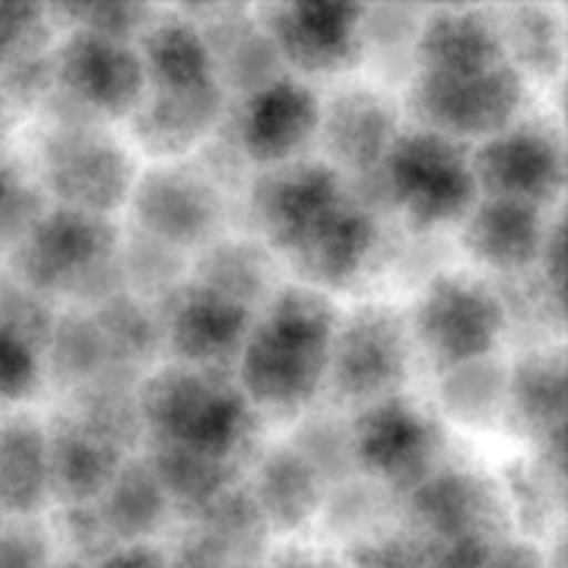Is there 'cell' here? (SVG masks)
I'll list each match as a JSON object with an SVG mask.
<instances>
[{
    "mask_svg": "<svg viewBox=\"0 0 568 568\" xmlns=\"http://www.w3.org/2000/svg\"><path fill=\"white\" fill-rule=\"evenodd\" d=\"M189 281L255 314L275 294V255L258 239H214L197 255Z\"/></svg>",
    "mask_w": 568,
    "mask_h": 568,
    "instance_id": "f1b7e54d",
    "label": "cell"
},
{
    "mask_svg": "<svg viewBox=\"0 0 568 568\" xmlns=\"http://www.w3.org/2000/svg\"><path fill=\"white\" fill-rule=\"evenodd\" d=\"M403 131L392 94L372 87H344L322 103L320 142L327 164L344 178L375 172Z\"/></svg>",
    "mask_w": 568,
    "mask_h": 568,
    "instance_id": "ac0fdd59",
    "label": "cell"
},
{
    "mask_svg": "<svg viewBox=\"0 0 568 568\" xmlns=\"http://www.w3.org/2000/svg\"><path fill=\"white\" fill-rule=\"evenodd\" d=\"M128 209L131 227L189 253L214 242L227 200L200 166L155 164L136 175Z\"/></svg>",
    "mask_w": 568,
    "mask_h": 568,
    "instance_id": "5bb4252c",
    "label": "cell"
},
{
    "mask_svg": "<svg viewBox=\"0 0 568 568\" xmlns=\"http://www.w3.org/2000/svg\"><path fill=\"white\" fill-rule=\"evenodd\" d=\"M255 17L270 33L286 72L331 78L364 61L361 17L353 3H261Z\"/></svg>",
    "mask_w": 568,
    "mask_h": 568,
    "instance_id": "e0dca14e",
    "label": "cell"
},
{
    "mask_svg": "<svg viewBox=\"0 0 568 568\" xmlns=\"http://www.w3.org/2000/svg\"><path fill=\"white\" fill-rule=\"evenodd\" d=\"M44 211V192L0 159V244H14Z\"/></svg>",
    "mask_w": 568,
    "mask_h": 568,
    "instance_id": "f6af8a7d",
    "label": "cell"
},
{
    "mask_svg": "<svg viewBox=\"0 0 568 568\" xmlns=\"http://www.w3.org/2000/svg\"><path fill=\"white\" fill-rule=\"evenodd\" d=\"M53 87H55L53 48L44 50V53L14 61V64L0 67V89H3L6 98L17 105L42 103Z\"/></svg>",
    "mask_w": 568,
    "mask_h": 568,
    "instance_id": "7dc6e473",
    "label": "cell"
},
{
    "mask_svg": "<svg viewBox=\"0 0 568 568\" xmlns=\"http://www.w3.org/2000/svg\"><path fill=\"white\" fill-rule=\"evenodd\" d=\"M59 527L64 532L67 544L72 549V558L81 560V564L94 566L111 555L114 549H120V544L111 538L109 527H105L103 516H100L98 505H61L59 514Z\"/></svg>",
    "mask_w": 568,
    "mask_h": 568,
    "instance_id": "bcb514c9",
    "label": "cell"
},
{
    "mask_svg": "<svg viewBox=\"0 0 568 568\" xmlns=\"http://www.w3.org/2000/svg\"><path fill=\"white\" fill-rule=\"evenodd\" d=\"M136 403L148 444H170L242 469L258 453L261 416L231 375L161 366L142 377Z\"/></svg>",
    "mask_w": 568,
    "mask_h": 568,
    "instance_id": "7a4b0ae2",
    "label": "cell"
},
{
    "mask_svg": "<svg viewBox=\"0 0 568 568\" xmlns=\"http://www.w3.org/2000/svg\"><path fill=\"white\" fill-rule=\"evenodd\" d=\"M53 28L48 6L0 3V67L53 48Z\"/></svg>",
    "mask_w": 568,
    "mask_h": 568,
    "instance_id": "ee69618b",
    "label": "cell"
},
{
    "mask_svg": "<svg viewBox=\"0 0 568 568\" xmlns=\"http://www.w3.org/2000/svg\"><path fill=\"white\" fill-rule=\"evenodd\" d=\"M89 314H92L94 325L100 327L111 366L144 377V369L161 353V333L153 305L133 297V294L120 292L105 303L94 305Z\"/></svg>",
    "mask_w": 568,
    "mask_h": 568,
    "instance_id": "d590c367",
    "label": "cell"
},
{
    "mask_svg": "<svg viewBox=\"0 0 568 568\" xmlns=\"http://www.w3.org/2000/svg\"><path fill=\"white\" fill-rule=\"evenodd\" d=\"M503 494L510 521L530 536L547 532L552 510L564 503V491L544 475L538 464H510L503 475Z\"/></svg>",
    "mask_w": 568,
    "mask_h": 568,
    "instance_id": "7bdbcfd3",
    "label": "cell"
},
{
    "mask_svg": "<svg viewBox=\"0 0 568 568\" xmlns=\"http://www.w3.org/2000/svg\"><path fill=\"white\" fill-rule=\"evenodd\" d=\"M0 527H3V516H0Z\"/></svg>",
    "mask_w": 568,
    "mask_h": 568,
    "instance_id": "6f0895ef",
    "label": "cell"
},
{
    "mask_svg": "<svg viewBox=\"0 0 568 568\" xmlns=\"http://www.w3.org/2000/svg\"><path fill=\"white\" fill-rule=\"evenodd\" d=\"M361 200L347 178L322 159H294L258 170L247 183V211L258 242L300 266L333 242L358 214Z\"/></svg>",
    "mask_w": 568,
    "mask_h": 568,
    "instance_id": "5b68a950",
    "label": "cell"
},
{
    "mask_svg": "<svg viewBox=\"0 0 568 568\" xmlns=\"http://www.w3.org/2000/svg\"><path fill=\"white\" fill-rule=\"evenodd\" d=\"M483 568H547L541 549L525 538H505L488 555Z\"/></svg>",
    "mask_w": 568,
    "mask_h": 568,
    "instance_id": "f907efd6",
    "label": "cell"
},
{
    "mask_svg": "<svg viewBox=\"0 0 568 568\" xmlns=\"http://www.w3.org/2000/svg\"><path fill=\"white\" fill-rule=\"evenodd\" d=\"M181 11L203 33L214 75L231 103L288 75L270 33L250 6H181Z\"/></svg>",
    "mask_w": 568,
    "mask_h": 568,
    "instance_id": "d6986e66",
    "label": "cell"
},
{
    "mask_svg": "<svg viewBox=\"0 0 568 568\" xmlns=\"http://www.w3.org/2000/svg\"><path fill=\"white\" fill-rule=\"evenodd\" d=\"M408 327L427 361L447 372L466 361L497 355L508 314L494 283L464 272H438L422 292Z\"/></svg>",
    "mask_w": 568,
    "mask_h": 568,
    "instance_id": "ba28073f",
    "label": "cell"
},
{
    "mask_svg": "<svg viewBox=\"0 0 568 568\" xmlns=\"http://www.w3.org/2000/svg\"><path fill=\"white\" fill-rule=\"evenodd\" d=\"M355 197L375 211H397L414 233H436L464 222L480 200L469 148L427 128L399 131L375 172L347 178Z\"/></svg>",
    "mask_w": 568,
    "mask_h": 568,
    "instance_id": "3957f363",
    "label": "cell"
},
{
    "mask_svg": "<svg viewBox=\"0 0 568 568\" xmlns=\"http://www.w3.org/2000/svg\"><path fill=\"white\" fill-rule=\"evenodd\" d=\"M414 358L408 322L397 308L366 303L338 320L325 386L358 408L403 394Z\"/></svg>",
    "mask_w": 568,
    "mask_h": 568,
    "instance_id": "9c48e42d",
    "label": "cell"
},
{
    "mask_svg": "<svg viewBox=\"0 0 568 568\" xmlns=\"http://www.w3.org/2000/svg\"><path fill=\"white\" fill-rule=\"evenodd\" d=\"M272 568H349L325 555L308 552V549H286Z\"/></svg>",
    "mask_w": 568,
    "mask_h": 568,
    "instance_id": "f5cc1de1",
    "label": "cell"
},
{
    "mask_svg": "<svg viewBox=\"0 0 568 568\" xmlns=\"http://www.w3.org/2000/svg\"><path fill=\"white\" fill-rule=\"evenodd\" d=\"M247 488L264 514L270 532H297L308 525L320 516L327 491L316 471L288 444H277L258 455L253 483Z\"/></svg>",
    "mask_w": 568,
    "mask_h": 568,
    "instance_id": "d4e9b609",
    "label": "cell"
},
{
    "mask_svg": "<svg viewBox=\"0 0 568 568\" xmlns=\"http://www.w3.org/2000/svg\"><path fill=\"white\" fill-rule=\"evenodd\" d=\"M139 383H142V375L111 366L98 381L70 392L72 405L67 414L75 416L81 425H87L98 436L109 438V442L120 444L122 449L131 453L136 444L144 442V427L136 403Z\"/></svg>",
    "mask_w": 568,
    "mask_h": 568,
    "instance_id": "836d02e7",
    "label": "cell"
},
{
    "mask_svg": "<svg viewBox=\"0 0 568 568\" xmlns=\"http://www.w3.org/2000/svg\"><path fill=\"white\" fill-rule=\"evenodd\" d=\"M536 272L544 277L549 288L555 294L564 297V272H566V233H564V220H549L547 236H544L541 255H538Z\"/></svg>",
    "mask_w": 568,
    "mask_h": 568,
    "instance_id": "681fc988",
    "label": "cell"
},
{
    "mask_svg": "<svg viewBox=\"0 0 568 568\" xmlns=\"http://www.w3.org/2000/svg\"><path fill=\"white\" fill-rule=\"evenodd\" d=\"M116 261H120L125 292L144 303L164 297L170 288L186 281L189 272V253L159 242L136 227H128L125 236H120Z\"/></svg>",
    "mask_w": 568,
    "mask_h": 568,
    "instance_id": "f35d334b",
    "label": "cell"
},
{
    "mask_svg": "<svg viewBox=\"0 0 568 568\" xmlns=\"http://www.w3.org/2000/svg\"><path fill=\"white\" fill-rule=\"evenodd\" d=\"M505 416L532 444L566 430L564 349H527L508 366V414Z\"/></svg>",
    "mask_w": 568,
    "mask_h": 568,
    "instance_id": "484cf974",
    "label": "cell"
},
{
    "mask_svg": "<svg viewBox=\"0 0 568 568\" xmlns=\"http://www.w3.org/2000/svg\"><path fill=\"white\" fill-rule=\"evenodd\" d=\"M50 20L78 31L98 33L116 42L136 44L150 22L159 17V9L144 3H59L48 6Z\"/></svg>",
    "mask_w": 568,
    "mask_h": 568,
    "instance_id": "b9f144b4",
    "label": "cell"
},
{
    "mask_svg": "<svg viewBox=\"0 0 568 568\" xmlns=\"http://www.w3.org/2000/svg\"><path fill=\"white\" fill-rule=\"evenodd\" d=\"M122 231L111 216L53 205L11 244V272L37 297H64L92 311L125 292L120 250Z\"/></svg>",
    "mask_w": 568,
    "mask_h": 568,
    "instance_id": "277c9868",
    "label": "cell"
},
{
    "mask_svg": "<svg viewBox=\"0 0 568 568\" xmlns=\"http://www.w3.org/2000/svg\"><path fill=\"white\" fill-rule=\"evenodd\" d=\"M50 499L48 436L31 416L0 422V516L31 519Z\"/></svg>",
    "mask_w": 568,
    "mask_h": 568,
    "instance_id": "83f0119b",
    "label": "cell"
},
{
    "mask_svg": "<svg viewBox=\"0 0 568 568\" xmlns=\"http://www.w3.org/2000/svg\"><path fill=\"white\" fill-rule=\"evenodd\" d=\"M422 6H364L361 17V48L364 61H372L388 81H408L416 72V37H419Z\"/></svg>",
    "mask_w": 568,
    "mask_h": 568,
    "instance_id": "74e56055",
    "label": "cell"
},
{
    "mask_svg": "<svg viewBox=\"0 0 568 568\" xmlns=\"http://www.w3.org/2000/svg\"><path fill=\"white\" fill-rule=\"evenodd\" d=\"M416 125L455 142H483L519 120L525 78L510 64L477 75H442L416 70L408 83Z\"/></svg>",
    "mask_w": 568,
    "mask_h": 568,
    "instance_id": "30bf717a",
    "label": "cell"
},
{
    "mask_svg": "<svg viewBox=\"0 0 568 568\" xmlns=\"http://www.w3.org/2000/svg\"><path fill=\"white\" fill-rule=\"evenodd\" d=\"M186 521L197 525L220 547V552L225 555L231 566L258 564L261 552L272 536L264 514L258 510L244 483H236L233 488L222 491L197 514L186 516Z\"/></svg>",
    "mask_w": 568,
    "mask_h": 568,
    "instance_id": "e575fe53",
    "label": "cell"
},
{
    "mask_svg": "<svg viewBox=\"0 0 568 568\" xmlns=\"http://www.w3.org/2000/svg\"><path fill=\"white\" fill-rule=\"evenodd\" d=\"M505 55L521 78L560 75L566 64V22L560 6L516 3L491 9Z\"/></svg>",
    "mask_w": 568,
    "mask_h": 568,
    "instance_id": "4dcf8cb0",
    "label": "cell"
},
{
    "mask_svg": "<svg viewBox=\"0 0 568 568\" xmlns=\"http://www.w3.org/2000/svg\"><path fill=\"white\" fill-rule=\"evenodd\" d=\"M322 100L292 72L258 92L227 105L222 139L247 166L272 170L303 159L311 139L320 133Z\"/></svg>",
    "mask_w": 568,
    "mask_h": 568,
    "instance_id": "7c38bea8",
    "label": "cell"
},
{
    "mask_svg": "<svg viewBox=\"0 0 568 568\" xmlns=\"http://www.w3.org/2000/svg\"><path fill=\"white\" fill-rule=\"evenodd\" d=\"M39 175L61 209L111 216L128 205L139 170L103 125H53L39 144Z\"/></svg>",
    "mask_w": 568,
    "mask_h": 568,
    "instance_id": "52a82bcc",
    "label": "cell"
},
{
    "mask_svg": "<svg viewBox=\"0 0 568 568\" xmlns=\"http://www.w3.org/2000/svg\"><path fill=\"white\" fill-rule=\"evenodd\" d=\"M231 105L220 83L194 89H148L142 103L128 116L133 142L150 159L175 161L192 153L225 120Z\"/></svg>",
    "mask_w": 568,
    "mask_h": 568,
    "instance_id": "ffe728a7",
    "label": "cell"
},
{
    "mask_svg": "<svg viewBox=\"0 0 568 568\" xmlns=\"http://www.w3.org/2000/svg\"><path fill=\"white\" fill-rule=\"evenodd\" d=\"M150 305L159 322L161 349L175 364L233 377L253 311L189 277Z\"/></svg>",
    "mask_w": 568,
    "mask_h": 568,
    "instance_id": "4fadbf2b",
    "label": "cell"
},
{
    "mask_svg": "<svg viewBox=\"0 0 568 568\" xmlns=\"http://www.w3.org/2000/svg\"><path fill=\"white\" fill-rule=\"evenodd\" d=\"M549 211L519 200L480 197L466 214L460 244L475 264L499 277L532 270L541 255Z\"/></svg>",
    "mask_w": 568,
    "mask_h": 568,
    "instance_id": "44dd1931",
    "label": "cell"
},
{
    "mask_svg": "<svg viewBox=\"0 0 568 568\" xmlns=\"http://www.w3.org/2000/svg\"><path fill=\"white\" fill-rule=\"evenodd\" d=\"M44 369L67 392H75L111 369L109 349L89 311L67 308L55 314L44 344Z\"/></svg>",
    "mask_w": 568,
    "mask_h": 568,
    "instance_id": "8d00e7d4",
    "label": "cell"
},
{
    "mask_svg": "<svg viewBox=\"0 0 568 568\" xmlns=\"http://www.w3.org/2000/svg\"><path fill=\"white\" fill-rule=\"evenodd\" d=\"M55 89L92 122L128 120L148 92L136 44L72 28L53 48Z\"/></svg>",
    "mask_w": 568,
    "mask_h": 568,
    "instance_id": "2e32d148",
    "label": "cell"
},
{
    "mask_svg": "<svg viewBox=\"0 0 568 568\" xmlns=\"http://www.w3.org/2000/svg\"><path fill=\"white\" fill-rule=\"evenodd\" d=\"M53 320L48 300L0 281V403H20L39 388Z\"/></svg>",
    "mask_w": 568,
    "mask_h": 568,
    "instance_id": "cb8c5ba5",
    "label": "cell"
},
{
    "mask_svg": "<svg viewBox=\"0 0 568 568\" xmlns=\"http://www.w3.org/2000/svg\"><path fill=\"white\" fill-rule=\"evenodd\" d=\"M342 314L331 294L292 283L255 311L233 381L258 416L297 419L322 392Z\"/></svg>",
    "mask_w": 568,
    "mask_h": 568,
    "instance_id": "6da1fadb",
    "label": "cell"
},
{
    "mask_svg": "<svg viewBox=\"0 0 568 568\" xmlns=\"http://www.w3.org/2000/svg\"><path fill=\"white\" fill-rule=\"evenodd\" d=\"M358 477L403 499L447 464V433L442 422L405 394L358 408L349 422Z\"/></svg>",
    "mask_w": 568,
    "mask_h": 568,
    "instance_id": "8992f818",
    "label": "cell"
},
{
    "mask_svg": "<svg viewBox=\"0 0 568 568\" xmlns=\"http://www.w3.org/2000/svg\"><path fill=\"white\" fill-rule=\"evenodd\" d=\"M438 405L449 419L471 430L497 427L508 414V364L486 355L438 372Z\"/></svg>",
    "mask_w": 568,
    "mask_h": 568,
    "instance_id": "1f68e13d",
    "label": "cell"
},
{
    "mask_svg": "<svg viewBox=\"0 0 568 568\" xmlns=\"http://www.w3.org/2000/svg\"><path fill=\"white\" fill-rule=\"evenodd\" d=\"M48 480L50 499L59 505L98 503L109 488L120 466L128 460V449L98 436L72 414L53 416L48 427Z\"/></svg>",
    "mask_w": 568,
    "mask_h": 568,
    "instance_id": "603a6c76",
    "label": "cell"
},
{
    "mask_svg": "<svg viewBox=\"0 0 568 568\" xmlns=\"http://www.w3.org/2000/svg\"><path fill=\"white\" fill-rule=\"evenodd\" d=\"M53 568H89V566L81 564V560L70 558V560H64V564H59V566H53Z\"/></svg>",
    "mask_w": 568,
    "mask_h": 568,
    "instance_id": "db71d44e",
    "label": "cell"
},
{
    "mask_svg": "<svg viewBox=\"0 0 568 568\" xmlns=\"http://www.w3.org/2000/svg\"><path fill=\"white\" fill-rule=\"evenodd\" d=\"M0 139H3V109H0Z\"/></svg>",
    "mask_w": 568,
    "mask_h": 568,
    "instance_id": "11a10c76",
    "label": "cell"
},
{
    "mask_svg": "<svg viewBox=\"0 0 568 568\" xmlns=\"http://www.w3.org/2000/svg\"><path fill=\"white\" fill-rule=\"evenodd\" d=\"M397 510V499L381 486L369 483L366 477H353L347 483L327 488L322 499V525L338 538H347L349 544L372 536V532L386 530L383 521Z\"/></svg>",
    "mask_w": 568,
    "mask_h": 568,
    "instance_id": "ab89813d",
    "label": "cell"
},
{
    "mask_svg": "<svg viewBox=\"0 0 568 568\" xmlns=\"http://www.w3.org/2000/svg\"><path fill=\"white\" fill-rule=\"evenodd\" d=\"M397 510L405 530L433 544H499L514 527L503 486L483 471L453 464L397 499Z\"/></svg>",
    "mask_w": 568,
    "mask_h": 568,
    "instance_id": "8fae6325",
    "label": "cell"
},
{
    "mask_svg": "<svg viewBox=\"0 0 568 568\" xmlns=\"http://www.w3.org/2000/svg\"><path fill=\"white\" fill-rule=\"evenodd\" d=\"M288 447L316 471V477L325 483V488L358 477L353 458V438H349V422L342 419V416H308V419L297 425Z\"/></svg>",
    "mask_w": 568,
    "mask_h": 568,
    "instance_id": "60d3db41",
    "label": "cell"
},
{
    "mask_svg": "<svg viewBox=\"0 0 568 568\" xmlns=\"http://www.w3.org/2000/svg\"><path fill=\"white\" fill-rule=\"evenodd\" d=\"M111 538L120 547L150 544V538L170 521L172 508L164 488L155 480L144 455H128L98 503Z\"/></svg>",
    "mask_w": 568,
    "mask_h": 568,
    "instance_id": "f546056e",
    "label": "cell"
},
{
    "mask_svg": "<svg viewBox=\"0 0 568 568\" xmlns=\"http://www.w3.org/2000/svg\"><path fill=\"white\" fill-rule=\"evenodd\" d=\"M233 568H264V566H258V564H253V566H233Z\"/></svg>",
    "mask_w": 568,
    "mask_h": 568,
    "instance_id": "9f6ffc18",
    "label": "cell"
},
{
    "mask_svg": "<svg viewBox=\"0 0 568 568\" xmlns=\"http://www.w3.org/2000/svg\"><path fill=\"white\" fill-rule=\"evenodd\" d=\"M480 197L519 200L549 211L566 186V148L558 128L541 120L514 122L469 150Z\"/></svg>",
    "mask_w": 568,
    "mask_h": 568,
    "instance_id": "9a60e30c",
    "label": "cell"
},
{
    "mask_svg": "<svg viewBox=\"0 0 568 568\" xmlns=\"http://www.w3.org/2000/svg\"><path fill=\"white\" fill-rule=\"evenodd\" d=\"M144 460L164 488L170 508L178 510L183 519L197 514L222 491L242 483L244 471L242 466L222 464V460L170 447V444H148Z\"/></svg>",
    "mask_w": 568,
    "mask_h": 568,
    "instance_id": "d6a6232c",
    "label": "cell"
},
{
    "mask_svg": "<svg viewBox=\"0 0 568 568\" xmlns=\"http://www.w3.org/2000/svg\"><path fill=\"white\" fill-rule=\"evenodd\" d=\"M89 568H170V560H166V552H161L153 544H131V547L114 549Z\"/></svg>",
    "mask_w": 568,
    "mask_h": 568,
    "instance_id": "816d5d0a",
    "label": "cell"
},
{
    "mask_svg": "<svg viewBox=\"0 0 568 568\" xmlns=\"http://www.w3.org/2000/svg\"><path fill=\"white\" fill-rule=\"evenodd\" d=\"M148 89H194L220 83L200 28L181 9L150 22L136 44Z\"/></svg>",
    "mask_w": 568,
    "mask_h": 568,
    "instance_id": "4316f807",
    "label": "cell"
},
{
    "mask_svg": "<svg viewBox=\"0 0 568 568\" xmlns=\"http://www.w3.org/2000/svg\"><path fill=\"white\" fill-rule=\"evenodd\" d=\"M508 64L491 9L438 6L425 9L416 37V70L477 75Z\"/></svg>",
    "mask_w": 568,
    "mask_h": 568,
    "instance_id": "7402d4cb",
    "label": "cell"
},
{
    "mask_svg": "<svg viewBox=\"0 0 568 568\" xmlns=\"http://www.w3.org/2000/svg\"><path fill=\"white\" fill-rule=\"evenodd\" d=\"M0 568H53L50 538L42 527L31 521L0 527Z\"/></svg>",
    "mask_w": 568,
    "mask_h": 568,
    "instance_id": "c3c4849f",
    "label": "cell"
}]
</instances>
